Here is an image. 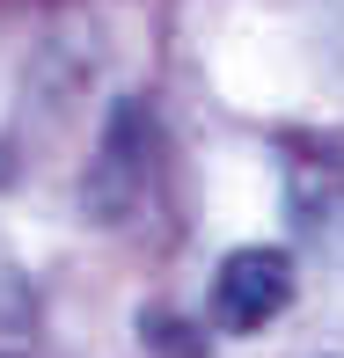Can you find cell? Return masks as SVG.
Segmentation results:
<instances>
[{
	"instance_id": "cell-2",
	"label": "cell",
	"mask_w": 344,
	"mask_h": 358,
	"mask_svg": "<svg viewBox=\"0 0 344 358\" xmlns=\"http://www.w3.org/2000/svg\"><path fill=\"white\" fill-rule=\"evenodd\" d=\"M293 220H301V234L315 241L322 256L344 264V176H308V183L293 190Z\"/></svg>"
},
{
	"instance_id": "cell-1",
	"label": "cell",
	"mask_w": 344,
	"mask_h": 358,
	"mask_svg": "<svg viewBox=\"0 0 344 358\" xmlns=\"http://www.w3.org/2000/svg\"><path fill=\"white\" fill-rule=\"evenodd\" d=\"M286 300H293V256L286 249H235L212 271V292H205L212 322H220L227 336H249V329H264V322H278Z\"/></svg>"
}]
</instances>
